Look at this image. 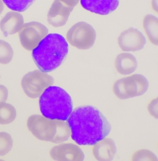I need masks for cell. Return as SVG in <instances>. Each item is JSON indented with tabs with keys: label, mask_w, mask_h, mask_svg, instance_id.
Segmentation results:
<instances>
[{
	"label": "cell",
	"mask_w": 158,
	"mask_h": 161,
	"mask_svg": "<svg viewBox=\"0 0 158 161\" xmlns=\"http://www.w3.org/2000/svg\"><path fill=\"white\" fill-rule=\"evenodd\" d=\"M7 7L13 11L24 12L26 11L36 0H2Z\"/></svg>",
	"instance_id": "ac0fdd59"
},
{
	"label": "cell",
	"mask_w": 158,
	"mask_h": 161,
	"mask_svg": "<svg viewBox=\"0 0 158 161\" xmlns=\"http://www.w3.org/2000/svg\"><path fill=\"white\" fill-rule=\"evenodd\" d=\"M97 37L95 29L84 21L77 22L69 29L66 39L69 43L80 50H87L93 46Z\"/></svg>",
	"instance_id": "8992f818"
},
{
	"label": "cell",
	"mask_w": 158,
	"mask_h": 161,
	"mask_svg": "<svg viewBox=\"0 0 158 161\" xmlns=\"http://www.w3.org/2000/svg\"><path fill=\"white\" fill-rule=\"evenodd\" d=\"M16 111L13 105L5 102L0 103V124L8 125L14 121Z\"/></svg>",
	"instance_id": "e0dca14e"
},
{
	"label": "cell",
	"mask_w": 158,
	"mask_h": 161,
	"mask_svg": "<svg viewBox=\"0 0 158 161\" xmlns=\"http://www.w3.org/2000/svg\"><path fill=\"white\" fill-rule=\"evenodd\" d=\"M40 109L45 118L66 120L72 112L73 104L66 91L58 86L48 87L40 97Z\"/></svg>",
	"instance_id": "3957f363"
},
{
	"label": "cell",
	"mask_w": 158,
	"mask_h": 161,
	"mask_svg": "<svg viewBox=\"0 0 158 161\" xmlns=\"http://www.w3.org/2000/svg\"><path fill=\"white\" fill-rule=\"evenodd\" d=\"M83 8L99 15H106L118 7L120 0H81Z\"/></svg>",
	"instance_id": "7c38bea8"
},
{
	"label": "cell",
	"mask_w": 158,
	"mask_h": 161,
	"mask_svg": "<svg viewBox=\"0 0 158 161\" xmlns=\"http://www.w3.org/2000/svg\"><path fill=\"white\" fill-rule=\"evenodd\" d=\"M13 56V51L11 45L4 40H0V64H9Z\"/></svg>",
	"instance_id": "d6986e66"
},
{
	"label": "cell",
	"mask_w": 158,
	"mask_h": 161,
	"mask_svg": "<svg viewBox=\"0 0 158 161\" xmlns=\"http://www.w3.org/2000/svg\"><path fill=\"white\" fill-rule=\"evenodd\" d=\"M54 83V77L39 70L29 72L21 80V86L25 93L33 99L41 96L45 89Z\"/></svg>",
	"instance_id": "52a82bcc"
},
{
	"label": "cell",
	"mask_w": 158,
	"mask_h": 161,
	"mask_svg": "<svg viewBox=\"0 0 158 161\" xmlns=\"http://www.w3.org/2000/svg\"><path fill=\"white\" fill-rule=\"evenodd\" d=\"M68 51V44L63 36L58 33H50L33 50L32 56L40 70L50 73L63 63Z\"/></svg>",
	"instance_id": "7a4b0ae2"
},
{
	"label": "cell",
	"mask_w": 158,
	"mask_h": 161,
	"mask_svg": "<svg viewBox=\"0 0 158 161\" xmlns=\"http://www.w3.org/2000/svg\"><path fill=\"white\" fill-rule=\"evenodd\" d=\"M138 66L136 58L130 53H123L118 54L115 61L117 71L122 75H129L135 71Z\"/></svg>",
	"instance_id": "9a60e30c"
},
{
	"label": "cell",
	"mask_w": 158,
	"mask_h": 161,
	"mask_svg": "<svg viewBox=\"0 0 158 161\" xmlns=\"http://www.w3.org/2000/svg\"><path fill=\"white\" fill-rule=\"evenodd\" d=\"M8 90L4 85H0V103L5 102L8 97Z\"/></svg>",
	"instance_id": "7402d4cb"
},
{
	"label": "cell",
	"mask_w": 158,
	"mask_h": 161,
	"mask_svg": "<svg viewBox=\"0 0 158 161\" xmlns=\"http://www.w3.org/2000/svg\"><path fill=\"white\" fill-rule=\"evenodd\" d=\"M118 46L125 52H136L143 49L145 37L136 28L130 27L121 33L118 38Z\"/></svg>",
	"instance_id": "9c48e42d"
},
{
	"label": "cell",
	"mask_w": 158,
	"mask_h": 161,
	"mask_svg": "<svg viewBox=\"0 0 158 161\" xmlns=\"http://www.w3.org/2000/svg\"><path fill=\"white\" fill-rule=\"evenodd\" d=\"M143 27L152 43L158 44V19L152 14L146 15L143 19Z\"/></svg>",
	"instance_id": "2e32d148"
},
{
	"label": "cell",
	"mask_w": 158,
	"mask_h": 161,
	"mask_svg": "<svg viewBox=\"0 0 158 161\" xmlns=\"http://www.w3.org/2000/svg\"><path fill=\"white\" fill-rule=\"evenodd\" d=\"M116 144L113 139L104 138L94 144L92 153L98 161H112L117 153Z\"/></svg>",
	"instance_id": "4fadbf2b"
},
{
	"label": "cell",
	"mask_w": 158,
	"mask_h": 161,
	"mask_svg": "<svg viewBox=\"0 0 158 161\" xmlns=\"http://www.w3.org/2000/svg\"><path fill=\"white\" fill-rule=\"evenodd\" d=\"M149 85V81L144 75L135 74L117 80L113 85V91L118 99H128L143 95Z\"/></svg>",
	"instance_id": "5b68a950"
},
{
	"label": "cell",
	"mask_w": 158,
	"mask_h": 161,
	"mask_svg": "<svg viewBox=\"0 0 158 161\" xmlns=\"http://www.w3.org/2000/svg\"><path fill=\"white\" fill-rule=\"evenodd\" d=\"M24 24V17L18 12H9L0 21V29L5 36L19 31Z\"/></svg>",
	"instance_id": "5bb4252c"
},
{
	"label": "cell",
	"mask_w": 158,
	"mask_h": 161,
	"mask_svg": "<svg viewBox=\"0 0 158 161\" xmlns=\"http://www.w3.org/2000/svg\"><path fill=\"white\" fill-rule=\"evenodd\" d=\"M73 9L61 0H55L47 15L49 24L55 27L64 25Z\"/></svg>",
	"instance_id": "8fae6325"
},
{
	"label": "cell",
	"mask_w": 158,
	"mask_h": 161,
	"mask_svg": "<svg viewBox=\"0 0 158 161\" xmlns=\"http://www.w3.org/2000/svg\"><path fill=\"white\" fill-rule=\"evenodd\" d=\"M50 156L55 161H84L85 155L81 149L72 143L61 144L50 151Z\"/></svg>",
	"instance_id": "30bf717a"
},
{
	"label": "cell",
	"mask_w": 158,
	"mask_h": 161,
	"mask_svg": "<svg viewBox=\"0 0 158 161\" xmlns=\"http://www.w3.org/2000/svg\"><path fill=\"white\" fill-rule=\"evenodd\" d=\"M13 146V140L10 134L0 132V156H4L9 153Z\"/></svg>",
	"instance_id": "ffe728a7"
},
{
	"label": "cell",
	"mask_w": 158,
	"mask_h": 161,
	"mask_svg": "<svg viewBox=\"0 0 158 161\" xmlns=\"http://www.w3.org/2000/svg\"><path fill=\"white\" fill-rule=\"evenodd\" d=\"M49 30L45 26L37 21L24 24L19 32L20 41L22 46L32 51L47 36Z\"/></svg>",
	"instance_id": "ba28073f"
},
{
	"label": "cell",
	"mask_w": 158,
	"mask_h": 161,
	"mask_svg": "<svg viewBox=\"0 0 158 161\" xmlns=\"http://www.w3.org/2000/svg\"><path fill=\"white\" fill-rule=\"evenodd\" d=\"M27 125L28 130L37 138L54 143L67 141L71 134L67 123L64 120L49 119L38 114L29 117Z\"/></svg>",
	"instance_id": "277c9868"
},
{
	"label": "cell",
	"mask_w": 158,
	"mask_h": 161,
	"mask_svg": "<svg viewBox=\"0 0 158 161\" xmlns=\"http://www.w3.org/2000/svg\"><path fill=\"white\" fill-rule=\"evenodd\" d=\"M66 120L72 139L79 145H94L107 137L111 130L107 118L91 105L76 108Z\"/></svg>",
	"instance_id": "6da1fadb"
},
{
	"label": "cell",
	"mask_w": 158,
	"mask_h": 161,
	"mask_svg": "<svg viewBox=\"0 0 158 161\" xmlns=\"http://www.w3.org/2000/svg\"><path fill=\"white\" fill-rule=\"evenodd\" d=\"M2 1V0H0V2Z\"/></svg>",
	"instance_id": "d4e9b609"
},
{
	"label": "cell",
	"mask_w": 158,
	"mask_h": 161,
	"mask_svg": "<svg viewBox=\"0 0 158 161\" xmlns=\"http://www.w3.org/2000/svg\"><path fill=\"white\" fill-rule=\"evenodd\" d=\"M4 5L2 1L0 2V15L2 14V13L4 11Z\"/></svg>",
	"instance_id": "cb8c5ba5"
},
{
	"label": "cell",
	"mask_w": 158,
	"mask_h": 161,
	"mask_svg": "<svg viewBox=\"0 0 158 161\" xmlns=\"http://www.w3.org/2000/svg\"><path fill=\"white\" fill-rule=\"evenodd\" d=\"M133 161H158L154 153L148 150H141L135 152L132 157Z\"/></svg>",
	"instance_id": "44dd1931"
},
{
	"label": "cell",
	"mask_w": 158,
	"mask_h": 161,
	"mask_svg": "<svg viewBox=\"0 0 158 161\" xmlns=\"http://www.w3.org/2000/svg\"><path fill=\"white\" fill-rule=\"evenodd\" d=\"M61 1L68 6L74 8L78 4L80 0H61Z\"/></svg>",
	"instance_id": "603a6c76"
}]
</instances>
